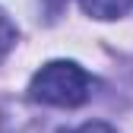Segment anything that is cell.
<instances>
[{"label":"cell","mask_w":133,"mask_h":133,"mask_svg":"<svg viewBox=\"0 0 133 133\" xmlns=\"http://www.w3.org/2000/svg\"><path fill=\"white\" fill-rule=\"evenodd\" d=\"M95 79L73 60H51L32 76L29 98L51 108H79L92 98Z\"/></svg>","instance_id":"obj_1"},{"label":"cell","mask_w":133,"mask_h":133,"mask_svg":"<svg viewBox=\"0 0 133 133\" xmlns=\"http://www.w3.org/2000/svg\"><path fill=\"white\" fill-rule=\"evenodd\" d=\"M79 6L95 19H117L133 10V0H79Z\"/></svg>","instance_id":"obj_2"},{"label":"cell","mask_w":133,"mask_h":133,"mask_svg":"<svg viewBox=\"0 0 133 133\" xmlns=\"http://www.w3.org/2000/svg\"><path fill=\"white\" fill-rule=\"evenodd\" d=\"M16 38H19V32H16V25H13V19L0 10V60H3L13 48H16Z\"/></svg>","instance_id":"obj_3"},{"label":"cell","mask_w":133,"mask_h":133,"mask_svg":"<svg viewBox=\"0 0 133 133\" xmlns=\"http://www.w3.org/2000/svg\"><path fill=\"white\" fill-rule=\"evenodd\" d=\"M60 133H117V130H114L111 124H105V121H86V124H79V127H66Z\"/></svg>","instance_id":"obj_4"},{"label":"cell","mask_w":133,"mask_h":133,"mask_svg":"<svg viewBox=\"0 0 133 133\" xmlns=\"http://www.w3.org/2000/svg\"><path fill=\"white\" fill-rule=\"evenodd\" d=\"M66 3H70V0H41V13H44V19H48V22L60 19L63 10H66Z\"/></svg>","instance_id":"obj_5"}]
</instances>
